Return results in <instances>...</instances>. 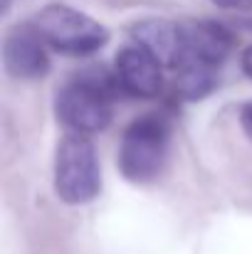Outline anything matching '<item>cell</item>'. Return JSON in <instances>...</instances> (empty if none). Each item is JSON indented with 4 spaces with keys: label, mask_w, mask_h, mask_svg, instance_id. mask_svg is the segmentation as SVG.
Returning a JSON list of instances; mask_svg holds the SVG:
<instances>
[{
    "label": "cell",
    "mask_w": 252,
    "mask_h": 254,
    "mask_svg": "<svg viewBox=\"0 0 252 254\" xmlns=\"http://www.w3.org/2000/svg\"><path fill=\"white\" fill-rule=\"evenodd\" d=\"M116 86V77H109L104 69H86L77 74L55 96L57 121L67 128V133L91 136L104 131L114 116L111 99Z\"/></svg>",
    "instance_id": "1"
},
{
    "label": "cell",
    "mask_w": 252,
    "mask_h": 254,
    "mask_svg": "<svg viewBox=\"0 0 252 254\" xmlns=\"http://www.w3.org/2000/svg\"><path fill=\"white\" fill-rule=\"evenodd\" d=\"M27 25L45 47L70 57L94 55L109 42V30L99 20L65 2H47L27 20Z\"/></svg>",
    "instance_id": "2"
},
{
    "label": "cell",
    "mask_w": 252,
    "mask_h": 254,
    "mask_svg": "<svg viewBox=\"0 0 252 254\" xmlns=\"http://www.w3.org/2000/svg\"><path fill=\"white\" fill-rule=\"evenodd\" d=\"M170 126L164 116L146 114L134 119L119 143V170L131 183H151L159 178L168 158Z\"/></svg>",
    "instance_id": "3"
},
{
    "label": "cell",
    "mask_w": 252,
    "mask_h": 254,
    "mask_svg": "<svg viewBox=\"0 0 252 254\" xmlns=\"http://www.w3.org/2000/svg\"><path fill=\"white\" fill-rule=\"evenodd\" d=\"M55 192L67 205H86L101 190V168L89 136L65 133L55 148Z\"/></svg>",
    "instance_id": "4"
},
{
    "label": "cell",
    "mask_w": 252,
    "mask_h": 254,
    "mask_svg": "<svg viewBox=\"0 0 252 254\" xmlns=\"http://www.w3.org/2000/svg\"><path fill=\"white\" fill-rule=\"evenodd\" d=\"M178 25H180V55L173 72L218 77L223 62L233 50L230 30L213 20H183Z\"/></svg>",
    "instance_id": "5"
},
{
    "label": "cell",
    "mask_w": 252,
    "mask_h": 254,
    "mask_svg": "<svg viewBox=\"0 0 252 254\" xmlns=\"http://www.w3.org/2000/svg\"><path fill=\"white\" fill-rule=\"evenodd\" d=\"M114 77L119 89H124L126 94L136 99H154L164 86V67L151 52L131 42L119 50L114 60Z\"/></svg>",
    "instance_id": "6"
},
{
    "label": "cell",
    "mask_w": 252,
    "mask_h": 254,
    "mask_svg": "<svg viewBox=\"0 0 252 254\" xmlns=\"http://www.w3.org/2000/svg\"><path fill=\"white\" fill-rule=\"evenodd\" d=\"M2 64L12 79H40L50 72L45 42L27 22L7 30L2 40Z\"/></svg>",
    "instance_id": "7"
},
{
    "label": "cell",
    "mask_w": 252,
    "mask_h": 254,
    "mask_svg": "<svg viewBox=\"0 0 252 254\" xmlns=\"http://www.w3.org/2000/svg\"><path fill=\"white\" fill-rule=\"evenodd\" d=\"M131 37L139 47L151 52L164 69H173L180 55V25L170 20H144L131 27Z\"/></svg>",
    "instance_id": "8"
},
{
    "label": "cell",
    "mask_w": 252,
    "mask_h": 254,
    "mask_svg": "<svg viewBox=\"0 0 252 254\" xmlns=\"http://www.w3.org/2000/svg\"><path fill=\"white\" fill-rule=\"evenodd\" d=\"M213 5L223 10H235V12H252V0H210Z\"/></svg>",
    "instance_id": "9"
},
{
    "label": "cell",
    "mask_w": 252,
    "mask_h": 254,
    "mask_svg": "<svg viewBox=\"0 0 252 254\" xmlns=\"http://www.w3.org/2000/svg\"><path fill=\"white\" fill-rule=\"evenodd\" d=\"M240 128H243V133L252 141V101H248V104L240 109Z\"/></svg>",
    "instance_id": "10"
},
{
    "label": "cell",
    "mask_w": 252,
    "mask_h": 254,
    "mask_svg": "<svg viewBox=\"0 0 252 254\" xmlns=\"http://www.w3.org/2000/svg\"><path fill=\"white\" fill-rule=\"evenodd\" d=\"M240 64H243V72H245V74H248V77L252 79V45L248 47V50H245V52H243V57H240Z\"/></svg>",
    "instance_id": "11"
},
{
    "label": "cell",
    "mask_w": 252,
    "mask_h": 254,
    "mask_svg": "<svg viewBox=\"0 0 252 254\" xmlns=\"http://www.w3.org/2000/svg\"><path fill=\"white\" fill-rule=\"evenodd\" d=\"M2 5H5V10H7V7H10V0H2Z\"/></svg>",
    "instance_id": "12"
}]
</instances>
